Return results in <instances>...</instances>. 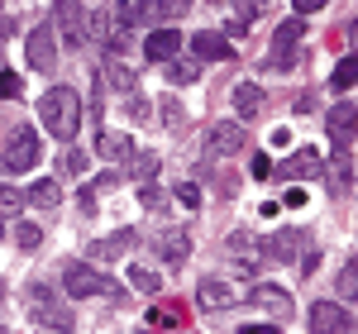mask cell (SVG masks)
<instances>
[{
	"label": "cell",
	"mask_w": 358,
	"mask_h": 334,
	"mask_svg": "<svg viewBox=\"0 0 358 334\" xmlns=\"http://www.w3.org/2000/svg\"><path fill=\"white\" fill-rule=\"evenodd\" d=\"M38 119H43V129H48L53 139H62V143L72 139L77 124H82V96H77V86H53V91H43Z\"/></svg>",
	"instance_id": "6da1fadb"
},
{
	"label": "cell",
	"mask_w": 358,
	"mask_h": 334,
	"mask_svg": "<svg viewBox=\"0 0 358 334\" xmlns=\"http://www.w3.org/2000/svg\"><path fill=\"white\" fill-rule=\"evenodd\" d=\"M192 0H120V10H115V20L129 29V24H163V20H172V15H182Z\"/></svg>",
	"instance_id": "7a4b0ae2"
},
{
	"label": "cell",
	"mask_w": 358,
	"mask_h": 334,
	"mask_svg": "<svg viewBox=\"0 0 358 334\" xmlns=\"http://www.w3.org/2000/svg\"><path fill=\"white\" fill-rule=\"evenodd\" d=\"M62 286L72 291V296H120V286L110 277H101L91 263H67L62 268Z\"/></svg>",
	"instance_id": "3957f363"
},
{
	"label": "cell",
	"mask_w": 358,
	"mask_h": 334,
	"mask_svg": "<svg viewBox=\"0 0 358 334\" xmlns=\"http://www.w3.org/2000/svg\"><path fill=\"white\" fill-rule=\"evenodd\" d=\"M38 163V129L34 124H20L10 143H5V172H29Z\"/></svg>",
	"instance_id": "277c9868"
},
{
	"label": "cell",
	"mask_w": 358,
	"mask_h": 334,
	"mask_svg": "<svg viewBox=\"0 0 358 334\" xmlns=\"http://www.w3.org/2000/svg\"><path fill=\"white\" fill-rule=\"evenodd\" d=\"M53 20H57V29H62V43H67V48H82V38L91 34V20H86L82 0H57Z\"/></svg>",
	"instance_id": "5b68a950"
},
{
	"label": "cell",
	"mask_w": 358,
	"mask_h": 334,
	"mask_svg": "<svg viewBox=\"0 0 358 334\" xmlns=\"http://www.w3.org/2000/svg\"><path fill=\"white\" fill-rule=\"evenodd\" d=\"M248 134L229 119V124H210V134H206V153L210 158H234V153H244Z\"/></svg>",
	"instance_id": "8992f818"
},
{
	"label": "cell",
	"mask_w": 358,
	"mask_h": 334,
	"mask_svg": "<svg viewBox=\"0 0 358 334\" xmlns=\"http://www.w3.org/2000/svg\"><path fill=\"white\" fill-rule=\"evenodd\" d=\"M320 167L325 163H320L315 148H296V153H292L282 167H273L268 177H277V182H306V177H320Z\"/></svg>",
	"instance_id": "52a82bcc"
},
{
	"label": "cell",
	"mask_w": 358,
	"mask_h": 334,
	"mask_svg": "<svg viewBox=\"0 0 358 334\" xmlns=\"http://www.w3.org/2000/svg\"><path fill=\"white\" fill-rule=\"evenodd\" d=\"M310 330L315 334H349L354 330V315L344 306H334V301H315L310 306Z\"/></svg>",
	"instance_id": "ba28073f"
},
{
	"label": "cell",
	"mask_w": 358,
	"mask_h": 334,
	"mask_svg": "<svg viewBox=\"0 0 358 334\" xmlns=\"http://www.w3.org/2000/svg\"><path fill=\"white\" fill-rule=\"evenodd\" d=\"M24 57H29V67H38V72H53L57 48H53V29H48V24H38L34 34H29V48H24Z\"/></svg>",
	"instance_id": "9c48e42d"
},
{
	"label": "cell",
	"mask_w": 358,
	"mask_h": 334,
	"mask_svg": "<svg viewBox=\"0 0 358 334\" xmlns=\"http://www.w3.org/2000/svg\"><path fill=\"white\" fill-rule=\"evenodd\" d=\"M196 306L201 310H229L234 306V286H224L220 277H206L196 286Z\"/></svg>",
	"instance_id": "30bf717a"
},
{
	"label": "cell",
	"mask_w": 358,
	"mask_h": 334,
	"mask_svg": "<svg viewBox=\"0 0 358 334\" xmlns=\"http://www.w3.org/2000/svg\"><path fill=\"white\" fill-rule=\"evenodd\" d=\"M177 48H182V34L177 29H153L148 43H143L148 62H167V57H177Z\"/></svg>",
	"instance_id": "8fae6325"
},
{
	"label": "cell",
	"mask_w": 358,
	"mask_h": 334,
	"mask_svg": "<svg viewBox=\"0 0 358 334\" xmlns=\"http://www.w3.org/2000/svg\"><path fill=\"white\" fill-rule=\"evenodd\" d=\"M248 296H253V306H258V310H273V315H292V296H287L282 286H273V282H258V286H253Z\"/></svg>",
	"instance_id": "7c38bea8"
},
{
	"label": "cell",
	"mask_w": 358,
	"mask_h": 334,
	"mask_svg": "<svg viewBox=\"0 0 358 334\" xmlns=\"http://www.w3.org/2000/svg\"><path fill=\"white\" fill-rule=\"evenodd\" d=\"M192 53H196V62H220V57H229L234 48H229V38H224V34H196V38H192Z\"/></svg>",
	"instance_id": "4fadbf2b"
},
{
	"label": "cell",
	"mask_w": 358,
	"mask_h": 334,
	"mask_svg": "<svg viewBox=\"0 0 358 334\" xmlns=\"http://www.w3.org/2000/svg\"><path fill=\"white\" fill-rule=\"evenodd\" d=\"M330 139L339 143V148L354 143V101H339V106L330 110Z\"/></svg>",
	"instance_id": "5bb4252c"
},
{
	"label": "cell",
	"mask_w": 358,
	"mask_h": 334,
	"mask_svg": "<svg viewBox=\"0 0 358 334\" xmlns=\"http://www.w3.org/2000/svg\"><path fill=\"white\" fill-rule=\"evenodd\" d=\"M134 229H115L110 239H101V244H91V258H101V263H106V258H124V253L134 249Z\"/></svg>",
	"instance_id": "9a60e30c"
},
{
	"label": "cell",
	"mask_w": 358,
	"mask_h": 334,
	"mask_svg": "<svg viewBox=\"0 0 358 334\" xmlns=\"http://www.w3.org/2000/svg\"><path fill=\"white\" fill-rule=\"evenodd\" d=\"M301 229H277L273 239H268V258H277V263H292L296 258V249H301Z\"/></svg>",
	"instance_id": "2e32d148"
},
{
	"label": "cell",
	"mask_w": 358,
	"mask_h": 334,
	"mask_svg": "<svg viewBox=\"0 0 358 334\" xmlns=\"http://www.w3.org/2000/svg\"><path fill=\"white\" fill-rule=\"evenodd\" d=\"M258 110H263V86L239 82L234 86V115H239V119H253Z\"/></svg>",
	"instance_id": "e0dca14e"
},
{
	"label": "cell",
	"mask_w": 358,
	"mask_h": 334,
	"mask_svg": "<svg viewBox=\"0 0 358 334\" xmlns=\"http://www.w3.org/2000/svg\"><path fill=\"white\" fill-rule=\"evenodd\" d=\"M129 153H134L129 134H115V129L101 134V158H106V163H129Z\"/></svg>",
	"instance_id": "ac0fdd59"
},
{
	"label": "cell",
	"mask_w": 358,
	"mask_h": 334,
	"mask_svg": "<svg viewBox=\"0 0 358 334\" xmlns=\"http://www.w3.org/2000/svg\"><path fill=\"white\" fill-rule=\"evenodd\" d=\"M29 205H38V210H53L57 201H62V187H57L53 177H38L34 187H29V196H24Z\"/></svg>",
	"instance_id": "d6986e66"
},
{
	"label": "cell",
	"mask_w": 358,
	"mask_h": 334,
	"mask_svg": "<svg viewBox=\"0 0 358 334\" xmlns=\"http://www.w3.org/2000/svg\"><path fill=\"white\" fill-rule=\"evenodd\" d=\"M187 249H192V239H187V229H167L163 239H158V253H163L167 263H182V258H187Z\"/></svg>",
	"instance_id": "ffe728a7"
},
{
	"label": "cell",
	"mask_w": 358,
	"mask_h": 334,
	"mask_svg": "<svg viewBox=\"0 0 358 334\" xmlns=\"http://www.w3.org/2000/svg\"><path fill=\"white\" fill-rule=\"evenodd\" d=\"M301 34H306V15H296V20H287V24L277 29L273 48H282V53H292V48H296V43H301Z\"/></svg>",
	"instance_id": "44dd1931"
},
{
	"label": "cell",
	"mask_w": 358,
	"mask_h": 334,
	"mask_svg": "<svg viewBox=\"0 0 358 334\" xmlns=\"http://www.w3.org/2000/svg\"><path fill=\"white\" fill-rule=\"evenodd\" d=\"M229 253H239V263H244L248 273H253V263H258V249H253V234H229Z\"/></svg>",
	"instance_id": "7402d4cb"
},
{
	"label": "cell",
	"mask_w": 358,
	"mask_h": 334,
	"mask_svg": "<svg viewBox=\"0 0 358 334\" xmlns=\"http://www.w3.org/2000/svg\"><path fill=\"white\" fill-rule=\"evenodd\" d=\"M148 325H153V330H177V325H182V310L177 306H153L148 310Z\"/></svg>",
	"instance_id": "603a6c76"
},
{
	"label": "cell",
	"mask_w": 358,
	"mask_h": 334,
	"mask_svg": "<svg viewBox=\"0 0 358 334\" xmlns=\"http://www.w3.org/2000/svg\"><path fill=\"white\" fill-rule=\"evenodd\" d=\"M354 77H358V62H354V53H349V57H339L330 86H334V91H349V86H354Z\"/></svg>",
	"instance_id": "cb8c5ba5"
},
{
	"label": "cell",
	"mask_w": 358,
	"mask_h": 334,
	"mask_svg": "<svg viewBox=\"0 0 358 334\" xmlns=\"http://www.w3.org/2000/svg\"><path fill=\"white\" fill-rule=\"evenodd\" d=\"M138 205H143V210H163V205H167L163 187H153V182L143 177V187H138Z\"/></svg>",
	"instance_id": "d4e9b609"
},
{
	"label": "cell",
	"mask_w": 358,
	"mask_h": 334,
	"mask_svg": "<svg viewBox=\"0 0 358 334\" xmlns=\"http://www.w3.org/2000/svg\"><path fill=\"white\" fill-rule=\"evenodd\" d=\"M129 286L143 291V296H153V291H158V277H153L148 268H129Z\"/></svg>",
	"instance_id": "484cf974"
},
{
	"label": "cell",
	"mask_w": 358,
	"mask_h": 334,
	"mask_svg": "<svg viewBox=\"0 0 358 334\" xmlns=\"http://www.w3.org/2000/svg\"><path fill=\"white\" fill-rule=\"evenodd\" d=\"M15 244H20V249H29V253H34V249H38V244H43V234H38V224H20V229H15Z\"/></svg>",
	"instance_id": "4316f807"
},
{
	"label": "cell",
	"mask_w": 358,
	"mask_h": 334,
	"mask_svg": "<svg viewBox=\"0 0 358 334\" xmlns=\"http://www.w3.org/2000/svg\"><path fill=\"white\" fill-rule=\"evenodd\" d=\"M106 77H110L115 86H120V91H129V86H134V72H129V67H124V62H106Z\"/></svg>",
	"instance_id": "83f0119b"
},
{
	"label": "cell",
	"mask_w": 358,
	"mask_h": 334,
	"mask_svg": "<svg viewBox=\"0 0 358 334\" xmlns=\"http://www.w3.org/2000/svg\"><path fill=\"white\" fill-rule=\"evenodd\" d=\"M196 67H201V62H177V57H167V82H192Z\"/></svg>",
	"instance_id": "f1b7e54d"
},
{
	"label": "cell",
	"mask_w": 358,
	"mask_h": 334,
	"mask_svg": "<svg viewBox=\"0 0 358 334\" xmlns=\"http://www.w3.org/2000/svg\"><path fill=\"white\" fill-rule=\"evenodd\" d=\"M234 15H239V29L253 24V20L263 15V0H234Z\"/></svg>",
	"instance_id": "f546056e"
},
{
	"label": "cell",
	"mask_w": 358,
	"mask_h": 334,
	"mask_svg": "<svg viewBox=\"0 0 358 334\" xmlns=\"http://www.w3.org/2000/svg\"><path fill=\"white\" fill-rule=\"evenodd\" d=\"M20 91H24V82L15 72H0V101H20Z\"/></svg>",
	"instance_id": "4dcf8cb0"
},
{
	"label": "cell",
	"mask_w": 358,
	"mask_h": 334,
	"mask_svg": "<svg viewBox=\"0 0 358 334\" xmlns=\"http://www.w3.org/2000/svg\"><path fill=\"white\" fill-rule=\"evenodd\" d=\"M82 172H86V158L77 148H67V153H62V177H82Z\"/></svg>",
	"instance_id": "1f68e13d"
},
{
	"label": "cell",
	"mask_w": 358,
	"mask_h": 334,
	"mask_svg": "<svg viewBox=\"0 0 358 334\" xmlns=\"http://www.w3.org/2000/svg\"><path fill=\"white\" fill-rule=\"evenodd\" d=\"M354 273H358V263L349 258V268L339 273V296H349V301H354V291H358V277H354Z\"/></svg>",
	"instance_id": "d6a6232c"
},
{
	"label": "cell",
	"mask_w": 358,
	"mask_h": 334,
	"mask_svg": "<svg viewBox=\"0 0 358 334\" xmlns=\"http://www.w3.org/2000/svg\"><path fill=\"white\" fill-rule=\"evenodd\" d=\"M129 163H134V177H153L158 158H148V153H129Z\"/></svg>",
	"instance_id": "836d02e7"
},
{
	"label": "cell",
	"mask_w": 358,
	"mask_h": 334,
	"mask_svg": "<svg viewBox=\"0 0 358 334\" xmlns=\"http://www.w3.org/2000/svg\"><path fill=\"white\" fill-rule=\"evenodd\" d=\"M177 201H182V205H201V187H196V182H182V187H177Z\"/></svg>",
	"instance_id": "e575fe53"
},
{
	"label": "cell",
	"mask_w": 358,
	"mask_h": 334,
	"mask_svg": "<svg viewBox=\"0 0 358 334\" xmlns=\"http://www.w3.org/2000/svg\"><path fill=\"white\" fill-rule=\"evenodd\" d=\"M158 110H163L167 129H182V106H177V101H163V106H158Z\"/></svg>",
	"instance_id": "d590c367"
},
{
	"label": "cell",
	"mask_w": 358,
	"mask_h": 334,
	"mask_svg": "<svg viewBox=\"0 0 358 334\" xmlns=\"http://www.w3.org/2000/svg\"><path fill=\"white\" fill-rule=\"evenodd\" d=\"M20 201H24V196L15 191V187H0V210H5V215H10V210H20Z\"/></svg>",
	"instance_id": "8d00e7d4"
},
{
	"label": "cell",
	"mask_w": 358,
	"mask_h": 334,
	"mask_svg": "<svg viewBox=\"0 0 358 334\" xmlns=\"http://www.w3.org/2000/svg\"><path fill=\"white\" fill-rule=\"evenodd\" d=\"M77 205H82V215H96V191H91V187H86V191L77 196Z\"/></svg>",
	"instance_id": "74e56055"
},
{
	"label": "cell",
	"mask_w": 358,
	"mask_h": 334,
	"mask_svg": "<svg viewBox=\"0 0 358 334\" xmlns=\"http://www.w3.org/2000/svg\"><path fill=\"white\" fill-rule=\"evenodd\" d=\"M292 5H296V15H310V10H320L325 0H292Z\"/></svg>",
	"instance_id": "f35d334b"
},
{
	"label": "cell",
	"mask_w": 358,
	"mask_h": 334,
	"mask_svg": "<svg viewBox=\"0 0 358 334\" xmlns=\"http://www.w3.org/2000/svg\"><path fill=\"white\" fill-rule=\"evenodd\" d=\"M268 172H273V163H268V158H253V177H258V182H263Z\"/></svg>",
	"instance_id": "ab89813d"
},
{
	"label": "cell",
	"mask_w": 358,
	"mask_h": 334,
	"mask_svg": "<svg viewBox=\"0 0 358 334\" xmlns=\"http://www.w3.org/2000/svg\"><path fill=\"white\" fill-rule=\"evenodd\" d=\"M0 38H10V20H5V24H0Z\"/></svg>",
	"instance_id": "60d3db41"
},
{
	"label": "cell",
	"mask_w": 358,
	"mask_h": 334,
	"mask_svg": "<svg viewBox=\"0 0 358 334\" xmlns=\"http://www.w3.org/2000/svg\"><path fill=\"white\" fill-rule=\"evenodd\" d=\"M0 301H5V282H0Z\"/></svg>",
	"instance_id": "b9f144b4"
},
{
	"label": "cell",
	"mask_w": 358,
	"mask_h": 334,
	"mask_svg": "<svg viewBox=\"0 0 358 334\" xmlns=\"http://www.w3.org/2000/svg\"><path fill=\"white\" fill-rule=\"evenodd\" d=\"M0 239H5V220H0Z\"/></svg>",
	"instance_id": "7bdbcfd3"
}]
</instances>
